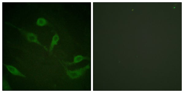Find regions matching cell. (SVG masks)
Segmentation results:
<instances>
[{"label":"cell","mask_w":184,"mask_h":93,"mask_svg":"<svg viewBox=\"0 0 184 93\" xmlns=\"http://www.w3.org/2000/svg\"><path fill=\"white\" fill-rule=\"evenodd\" d=\"M59 39V35L57 33H55L52 37V40L50 44L49 48L50 52L51 53L52 52L54 46L57 44Z\"/></svg>","instance_id":"5"},{"label":"cell","mask_w":184,"mask_h":93,"mask_svg":"<svg viewBox=\"0 0 184 93\" xmlns=\"http://www.w3.org/2000/svg\"><path fill=\"white\" fill-rule=\"evenodd\" d=\"M2 88L4 91H10L11 90L8 81L5 78H2Z\"/></svg>","instance_id":"7"},{"label":"cell","mask_w":184,"mask_h":93,"mask_svg":"<svg viewBox=\"0 0 184 93\" xmlns=\"http://www.w3.org/2000/svg\"><path fill=\"white\" fill-rule=\"evenodd\" d=\"M62 65L64 67L67 75L70 78L72 79H76L80 77L85 73L87 70L90 68V65L89 63L83 67L71 70L68 69L63 64Z\"/></svg>","instance_id":"2"},{"label":"cell","mask_w":184,"mask_h":93,"mask_svg":"<svg viewBox=\"0 0 184 93\" xmlns=\"http://www.w3.org/2000/svg\"><path fill=\"white\" fill-rule=\"evenodd\" d=\"M89 57L87 56H84L81 55H78L74 56L73 61L72 62H67L64 63L67 65H72L80 62L84 60H89Z\"/></svg>","instance_id":"4"},{"label":"cell","mask_w":184,"mask_h":93,"mask_svg":"<svg viewBox=\"0 0 184 93\" xmlns=\"http://www.w3.org/2000/svg\"><path fill=\"white\" fill-rule=\"evenodd\" d=\"M4 65L8 70L13 75L23 77H26V76L22 74L17 68L14 66L5 64H4Z\"/></svg>","instance_id":"3"},{"label":"cell","mask_w":184,"mask_h":93,"mask_svg":"<svg viewBox=\"0 0 184 93\" xmlns=\"http://www.w3.org/2000/svg\"><path fill=\"white\" fill-rule=\"evenodd\" d=\"M8 24L17 28L21 33L26 38L27 41L30 43H34L41 46L46 50L48 51L46 47L42 44L38 40L37 34L32 32H28L22 28H18L10 23H7Z\"/></svg>","instance_id":"1"},{"label":"cell","mask_w":184,"mask_h":93,"mask_svg":"<svg viewBox=\"0 0 184 93\" xmlns=\"http://www.w3.org/2000/svg\"><path fill=\"white\" fill-rule=\"evenodd\" d=\"M36 24L39 26H43L48 24V21L43 17L38 18L36 22Z\"/></svg>","instance_id":"6"}]
</instances>
